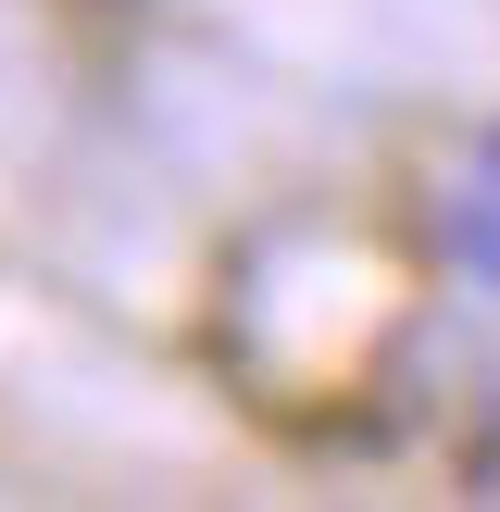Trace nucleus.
<instances>
[{
	"mask_svg": "<svg viewBox=\"0 0 500 512\" xmlns=\"http://www.w3.org/2000/svg\"><path fill=\"white\" fill-rule=\"evenodd\" d=\"M438 250L500 300V163H463V188L438 200Z\"/></svg>",
	"mask_w": 500,
	"mask_h": 512,
	"instance_id": "f257e3e1",
	"label": "nucleus"
}]
</instances>
